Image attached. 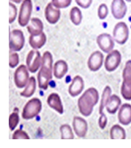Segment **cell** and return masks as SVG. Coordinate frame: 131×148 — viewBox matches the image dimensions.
Instances as JSON below:
<instances>
[{
    "label": "cell",
    "mask_w": 131,
    "mask_h": 148,
    "mask_svg": "<svg viewBox=\"0 0 131 148\" xmlns=\"http://www.w3.org/2000/svg\"><path fill=\"white\" fill-rule=\"evenodd\" d=\"M121 104V100L119 97L115 94H114L110 97L105 106L106 110L109 114H115L117 112Z\"/></svg>",
    "instance_id": "obj_22"
},
{
    "label": "cell",
    "mask_w": 131,
    "mask_h": 148,
    "mask_svg": "<svg viewBox=\"0 0 131 148\" xmlns=\"http://www.w3.org/2000/svg\"><path fill=\"white\" fill-rule=\"evenodd\" d=\"M25 65L21 64L15 71L14 80L15 85L19 88L25 86L29 80L28 68Z\"/></svg>",
    "instance_id": "obj_10"
},
{
    "label": "cell",
    "mask_w": 131,
    "mask_h": 148,
    "mask_svg": "<svg viewBox=\"0 0 131 148\" xmlns=\"http://www.w3.org/2000/svg\"><path fill=\"white\" fill-rule=\"evenodd\" d=\"M70 17L71 22L75 25H80L83 18L80 8L77 7H73L70 12Z\"/></svg>",
    "instance_id": "obj_25"
},
{
    "label": "cell",
    "mask_w": 131,
    "mask_h": 148,
    "mask_svg": "<svg viewBox=\"0 0 131 148\" xmlns=\"http://www.w3.org/2000/svg\"><path fill=\"white\" fill-rule=\"evenodd\" d=\"M96 41L100 49L106 53H108L112 51L115 46L113 37L109 34L106 33L98 36Z\"/></svg>",
    "instance_id": "obj_11"
},
{
    "label": "cell",
    "mask_w": 131,
    "mask_h": 148,
    "mask_svg": "<svg viewBox=\"0 0 131 148\" xmlns=\"http://www.w3.org/2000/svg\"><path fill=\"white\" fill-rule=\"evenodd\" d=\"M108 14V6L102 3L98 7V16L100 19H105Z\"/></svg>",
    "instance_id": "obj_29"
},
{
    "label": "cell",
    "mask_w": 131,
    "mask_h": 148,
    "mask_svg": "<svg viewBox=\"0 0 131 148\" xmlns=\"http://www.w3.org/2000/svg\"><path fill=\"white\" fill-rule=\"evenodd\" d=\"M13 139H29L30 138L25 131L21 129H18L14 133L12 136Z\"/></svg>",
    "instance_id": "obj_32"
},
{
    "label": "cell",
    "mask_w": 131,
    "mask_h": 148,
    "mask_svg": "<svg viewBox=\"0 0 131 148\" xmlns=\"http://www.w3.org/2000/svg\"><path fill=\"white\" fill-rule=\"evenodd\" d=\"M53 59L51 53L48 51L43 53L42 58V66L37 75L38 85L40 88L46 90L50 81L52 79Z\"/></svg>",
    "instance_id": "obj_1"
},
{
    "label": "cell",
    "mask_w": 131,
    "mask_h": 148,
    "mask_svg": "<svg viewBox=\"0 0 131 148\" xmlns=\"http://www.w3.org/2000/svg\"><path fill=\"white\" fill-rule=\"evenodd\" d=\"M19 62L18 54L16 53H10L9 56V66L11 68H14L17 66Z\"/></svg>",
    "instance_id": "obj_33"
},
{
    "label": "cell",
    "mask_w": 131,
    "mask_h": 148,
    "mask_svg": "<svg viewBox=\"0 0 131 148\" xmlns=\"http://www.w3.org/2000/svg\"><path fill=\"white\" fill-rule=\"evenodd\" d=\"M36 88V80L33 76H31L29 79L28 84L25 89L21 92L20 94L23 97H31L35 91Z\"/></svg>",
    "instance_id": "obj_24"
},
{
    "label": "cell",
    "mask_w": 131,
    "mask_h": 148,
    "mask_svg": "<svg viewBox=\"0 0 131 148\" xmlns=\"http://www.w3.org/2000/svg\"><path fill=\"white\" fill-rule=\"evenodd\" d=\"M41 109L40 100L37 98L31 99L25 106L22 113V117L24 119H31L40 113Z\"/></svg>",
    "instance_id": "obj_4"
},
{
    "label": "cell",
    "mask_w": 131,
    "mask_h": 148,
    "mask_svg": "<svg viewBox=\"0 0 131 148\" xmlns=\"http://www.w3.org/2000/svg\"><path fill=\"white\" fill-rule=\"evenodd\" d=\"M127 7L124 0H113L111 4V12L115 19H121L126 16Z\"/></svg>",
    "instance_id": "obj_12"
},
{
    "label": "cell",
    "mask_w": 131,
    "mask_h": 148,
    "mask_svg": "<svg viewBox=\"0 0 131 148\" xmlns=\"http://www.w3.org/2000/svg\"><path fill=\"white\" fill-rule=\"evenodd\" d=\"M44 14L46 20L51 24L57 23L61 16L60 10L55 7L52 2L48 3L46 6Z\"/></svg>",
    "instance_id": "obj_13"
},
{
    "label": "cell",
    "mask_w": 131,
    "mask_h": 148,
    "mask_svg": "<svg viewBox=\"0 0 131 148\" xmlns=\"http://www.w3.org/2000/svg\"><path fill=\"white\" fill-rule=\"evenodd\" d=\"M110 136L111 139H125L126 132L125 129L119 125H114L111 128Z\"/></svg>",
    "instance_id": "obj_23"
},
{
    "label": "cell",
    "mask_w": 131,
    "mask_h": 148,
    "mask_svg": "<svg viewBox=\"0 0 131 148\" xmlns=\"http://www.w3.org/2000/svg\"><path fill=\"white\" fill-rule=\"evenodd\" d=\"M118 119L121 124L127 125L131 123V105L126 103L120 108L118 115Z\"/></svg>",
    "instance_id": "obj_16"
},
{
    "label": "cell",
    "mask_w": 131,
    "mask_h": 148,
    "mask_svg": "<svg viewBox=\"0 0 131 148\" xmlns=\"http://www.w3.org/2000/svg\"><path fill=\"white\" fill-rule=\"evenodd\" d=\"M98 100L99 94L96 88H88L78 99V108L81 114L85 116L90 115Z\"/></svg>",
    "instance_id": "obj_2"
},
{
    "label": "cell",
    "mask_w": 131,
    "mask_h": 148,
    "mask_svg": "<svg viewBox=\"0 0 131 148\" xmlns=\"http://www.w3.org/2000/svg\"><path fill=\"white\" fill-rule=\"evenodd\" d=\"M10 1H12L13 2L18 4V3H20V2H22L23 0H10Z\"/></svg>",
    "instance_id": "obj_36"
},
{
    "label": "cell",
    "mask_w": 131,
    "mask_h": 148,
    "mask_svg": "<svg viewBox=\"0 0 131 148\" xmlns=\"http://www.w3.org/2000/svg\"><path fill=\"white\" fill-rule=\"evenodd\" d=\"M113 39L118 44H125L128 39L129 29L126 23L119 22L115 25L113 31Z\"/></svg>",
    "instance_id": "obj_7"
},
{
    "label": "cell",
    "mask_w": 131,
    "mask_h": 148,
    "mask_svg": "<svg viewBox=\"0 0 131 148\" xmlns=\"http://www.w3.org/2000/svg\"><path fill=\"white\" fill-rule=\"evenodd\" d=\"M72 0H52V3L56 8H64L70 5Z\"/></svg>",
    "instance_id": "obj_30"
},
{
    "label": "cell",
    "mask_w": 131,
    "mask_h": 148,
    "mask_svg": "<svg viewBox=\"0 0 131 148\" xmlns=\"http://www.w3.org/2000/svg\"><path fill=\"white\" fill-rule=\"evenodd\" d=\"M18 110L17 108H15L13 112L11 114L9 118V125L11 131H13L18 125L19 121Z\"/></svg>",
    "instance_id": "obj_27"
},
{
    "label": "cell",
    "mask_w": 131,
    "mask_h": 148,
    "mask_svg": "<svg viewBox=\"0 0 131 148\" xmlns=\"http://www.w3.org/2000/svg\"><path fill=\"white\" fill-rule=\"evenodd\" d=\"M27 29L31 35H37L43 32L44 25L38 18H32L31 19L29 24L27 26Z\"/></svg>",
    "instance_id": "obj_19"
},
{
    "label": "cell",
    "mask_w": 131,
    "mask_h": 148,
    "mask_svg": "<svg viewBox=\"0 0 131 148\" xmlns=\"http://www.w3.org/2000/svg\"><path fill=\"white\" fill-rule=\"evenodd\" d=\"M9 23L11 24L16 19L17 14V8L14 4L11 2H9Z\"/></svg>",
    "instance_id": "obj_31"
},
{
    "label": "cell",
    "mask_w": 131,
    "mask_h": 148,
    "mask_svg": "<svg viewBox=\"0 0 131 148\" xmlns=\"http://www.w3.org/2000/svg\"><path fill=\"white\" fill-rule=\"evenodd\" d=\"M41 62L40 53L37 50H31L27 54L26 65L28 70L31 73H35L39 69Z\"/></svg>",
    "instance_id": "obj_9"
},
{
    "label": "cell",
    "mask_w": 131,
    "mask_h": 148,
    "mask_svg": "<svg viewBox=\"0 0 131 148\" xmlns=\"http://www.w3.org/2000/svg\"><path fill=\"white\" fill-rule=\"evenodd\" d=\"M111 93V90L109 86H106L104 90L101 99V103L99 106V114H102L104 107L106 106L108 101L109 99Z\"/></svg>",
    "instance_id": "obj_26"
},
{
    "label": "cell",
    "mask_w": 131,
    "mask_h": 148,
    "mask_svg": "<svg viewBox=\"0 0 131 148\" xmlns=\"http://www.w3.org/2000/svg\"><path fill=\"white\" fill-rule=\"evenodd\" d=\"M48 104L51 108L56 110L59 114H63V108L60 97L56 93H52L48 97L47 100Z\"/></svg>",
    "instance_id": "obj_20"
},
{
    "label": "cell",
    "mask_w": 131,
    "mask_h": 148,
    "mask_svg": "<svg viewBox=\"0 0 131 148\" xmlns=\"http://www.w3.org/2000/svg\"><path fill=\"white\" fill-rule=\"evenodd\" d=\"M121 59V54L118 50H113L110 52L104 61L105 69L109 72L115 70L120 64Z\"/></svg>",
    "instance_id": "obj_8"
},
{
    "label": "cell",
    "mask_w": 131,
    "mask_h": 148,
    "mask_svg": "<svg viewBox=\"0 0 131 148\" xmlns=\"http://www.w3.org/2000/svg\"><path fill=\"white\" fill-rule=\"evenodd\" d=\"M68 70V64L63 60L56 62L53 67V74L55 78L61 79L65 75Z\"/></svg>",
    "instance_id": "obj_21"
},
{
    "label": "cell",
    "mask_w": 131,
    "mask_h": 148,
    "mask_svg": "<svg viewBox=\"0 0 131 148\" xmlns=\"http://www.w3.org/2000/svg\"><path fill=\"white\" fill-rule=\"evenodd\" d=\"M47 37L44 32L37 35H30L29 38V42L33 49L37 50L40 49L45 45L46 42Z\"/></svg>",
    "instance_id": "obj_18"
},
{
    "label": "cell",
    "mask_w": 131,
    "mask_h": 148,
    "mask_svg": "<svg viewBox=\"0 0 131 148\" xmlns=\"http://www.w3.org/2000/svg\"><path fill=\"white\" fill-rule=\"evenodd\" d=\"M104 55L100 51H95L91 53L88 59L87 66L90 70L96 71L102 66Z\"/></svg>",
    "instance_id": "obj_14"
},
{
    "label": "cell",
    "mask_w": 131,
    "mask_h": 148,
    "mask_svg": "<svg viewBox=\"0 0 131 148\" xmlns=\"http://www.w3.org/2000/svg\"><path fill=\"white\" fill-rule=\"evenodd\" d=\"M126 1H127V2H131V0H126Z\"/></svg>",
    "instance_id": "obj_37"
},
{
    "label": "cell",
    "mask_w": 131,
    "mask_h": 148,
    "mask_svg": "<svg viewBox=\"0 0 131 148\" xmlns=\"http://www.w3.org/2000/svg\"><path fill=\"white\" fill-rule=\"evenodd\" d=\"M123 81L121 89L122 97L126 100L131 99V60L126 62L122 73Z\"/></svg>",
    "instance_id": "obj_3"
},
{
    "label": "cell",
    "mask_w": 131,
    "mask_h": 148,
    "mask_svg": "<svg viewBox=\"0 0 131 148\" xmlns=\"http://www.w3.org/2000/svg\"><path fill=\"white\" fill-rule=\"evenodd\" d=\"M60 131L61 133V139H74V134L71 127L69 125H64L61 126L60 127Z\"/></svg>",
    "instance_id": "obj_28"
},
{
    "label": "cell",
    "mask_w": 131,
    "mask_h": 148,
    "mask_svg": "<svg viewBox=\"0 0 131 148\" xmlns=\"http://www.w3.org/2000/svg\"><path fill=\"white\" fill-rule=\"evenodd\" d=\"M33 5L31 0H23L19 10L18 23L22 27H25L30 20Z\"/></svg>",
    "instance_id": "obj_6"
},
{
    "label": "cell",
    "mask_w": 131,
    "mask_h": 148,
    "mask_svg": "<svg viewBox=\"0 0 131 148\" xmlns=\"http://www.w3.org/2000/svg\"><path fill=\"white\" fill-rule=\"evenodd\" d=\"M98 124L100 128L104 129L106 127L107 124V117L104 113L101 114V116L99 117Z\"/></svg>",
    "instance_id": "obj_35"
},
{
    "label": "cell",
    "mask_w": 131,
    "mask_h": 148,
    "mask_svg": "<svg viewBox=\"0 0 131 148\" xmlns=\"http://www.w3.org/2000/svg\"><path fill=\"white\" fill-rule=\"evenodd\" d=\"M73 127L77 136L80 138L85 136L87 131V124L84 119L79 116H75L73 121Z\"/></svg>",
    "instance_id": "obj_15"
},
{
    "label": "cell",
    "mask_w": 131,
    "mask_h": 148,
    "mask_svg": "<svg viewBox=\"0 0 131 148\" xmlns=\"http://www.w3.org/2000/svg\"><path fill=\"white\" fill-rule=\"evenodd\" d=\"M25 42L23 32L18 29H14L9 34V48L12 51H21Z\"/></svg>",
    "instance_id": "obj_5"
},
{
    "label": "cell",
    "mask_w": 131,
    "mask_h": 148,
    "mask_svg": "<svg viewBox=\"0 0 131 148\" xmlns=\"http://www.w3.org/2000/svg\"><path fill=\"white\" fill-rule=\"evenodd\" d=\"M84 88L83 79L80 75H76L69 87V93L72 97H76L82 92Z\"/></svg>",
    "instance_id": "obj_17"
},
{
    "label": "cell",
    "mask_w": 131,
    "mask_h": 148,
    "mask_svg": "<svg viewBox=\"0 0 131 148\" xmlns=\"http://www.w3.org/2000/svg\"><path fill=\"white\" fill-rule=\"evenodd\" d=\"M75 1L79 6L86 9L90 7L92 3L93 0H75Z\"/></svg>",
    "instance_id": "obj_34"
}]
</instances>
